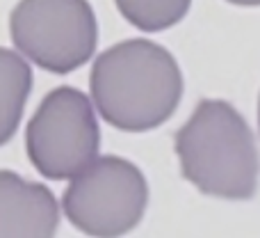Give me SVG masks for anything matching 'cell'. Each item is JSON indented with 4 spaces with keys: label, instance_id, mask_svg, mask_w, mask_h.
Returning <instances> with one entry per match:
<instances>
[{
    "label": "cell",
    "instance_id": "8992f818",
    "mask_svg": "<svg viewBox=\"0 0 260 238\" xmlns=\"http://www.w3.org/2000/svg\"><path fill=\"white\" fill-rule=\"evenodd\" d=\"M57 222V199L44 183L0 170V238H50Z\"/></svg>",
    "mask_w": 260,
    "mask_h": 238
},
{
    "label": "cell",
    "instance_id": "9c48e42d",
    "mask_svg": "<svg viewBox=\"0 0 260 238\" xmlns=\"http://www.w3.org/2000/svg\"><path fill=\"white\" fill-rule=\"evenodd\" d=\"M231 5H238V7H260V0H226Z\"/></svg>",
    "mask_w": 260,
    "mask_h": 238
},
{
    "label": "cell",
    "instance_id": "ba28073f",
    "mask_svg": "<svg viewBox=\"0 0 260 238\" xmlns=\"http://www.w3.org/2000/svg\"><path fill=\"white\" fill-rule=\"evenodd\" d=\"M114 3L130 25L144 32H160L183 21L192 0H114Z\"/></svg>",
    "mask_w": 260,
    "mask_h": 238
},
{
    "label": "cell",
    "instance_id": "277c9868",
    "mask_svg": "<svg viewBox=\"0 0 260 238\" xmlns=\"http://www.w3.org/2000/svg\"><path fill=\"white\" fill-rule=\"evenodd\" d=\"M9 32L25 58L59 76L89 62L99 41L87 0H21L12 9Z\"/></svg>",
    "mask_w": 260,
    "mask_h": 238
},
{
    "label": "cell",
    "instance_id": "3957f363",
    "mask_svg": "<svg viewBox=\"0 0 260 238\" xmlns=\"http://www.w3.org/2000/svg\"><path fill=\"white\" fill-rule=\"evenodd\" d=\"M148 186L137 165L119 156L94 158L73 176L62 197L69 222L87 236L114 238L142 222Z\"/></svg>",
    "mask_w": 260,
    "mask_h": 238
},
{
    "label": "cell",
    "instance_id": "30bf717a",
    "mask_svg": "<svg viewBox=\"0 0 260 238\" xmlns=\"http://www.w3.org/2000/svg\"><path fill=\"white\" fill-rule=\"evenodd\" d=\"M258 126H260V99H258Z\"/></svg>",
    "mask_w": 260,
    "mask_h": 238
},
{
    "label": "cell",
    "instance_id": "7a4b0ae2",
    "mask_svg": "<svg viewBox=\"0 0 260 238\" xmlns=\"http://www.w3.org/2000/svg\"><path fill=\"white\" fill-rule=\"evenodd\" d=\"M180 174L203 195L251 199L258 190L260 158L253 133L231 103L203 99L176 133Z\"/></svg>",
    "mask_w": 260,
    "mask_h": 238
},
{
    "label": "cell",
    "instance_id": "5b68a950",
    "mask_svg": "<svg viewBox=\"0 0 260 238\" xmlns=\"http://www.w3.org/2000/svg\"><path fill=\"white\" fill-rule=\"evenodd\" d=\"M101 130L89 99L76 87H55L44 96L25 130L27 158L46 179L76 176L96 158Z\"/></svg>",
    "mask_w": 260,
    "mask_h": 238
},
{
    "label": "cell",
    "instance_id": "52a82bcc",
    "mask_svg": "<svg viewBox=\"0 0 260 238\" xmlns=\"http://www.w3.org/2000/svg\"><path fill=\"white\" fill-rule=\"evenodd\" d=\"M30 90V64L14 50L0 48V147L16 135Z\"/></svg>",
    "mask_w": 260,
    "mask_h": 238
},
{
    "label": "cell",
    "instance_id": "6da1fadb",
    "mask_svg": "<svg viewBox=\"0 0 260 238\" xmlns=\"http://www.w3.org/2000/svg\"><path fill=\"white\" fill-rule=\"evenodd\" d=\"M89 81L101 117L126 133L157 128L183 96L178 62L165 46L148 39H128L103 50Z\"/></svg>",
    "mask_w": 260,
    "mask_h": 238
}]
</instances>
